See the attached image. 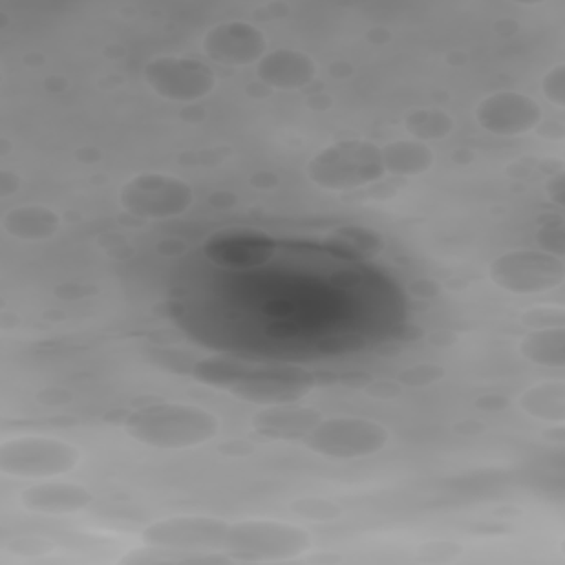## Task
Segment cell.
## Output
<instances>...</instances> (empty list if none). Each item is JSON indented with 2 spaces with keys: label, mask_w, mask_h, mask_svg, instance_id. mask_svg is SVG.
<instances>
[{
  "label": "cell",
  "mask_w": 565,
  "mask_h": 565,
  "mask_svg": "<svg viewBox=\"0 0 565 565\" xmlns=\"http://www.w3.org/2000/svg\"><path fill=\"white\" fill-rule=\"evenodd\" d=\"M311 547V536L291 523L247 519L227 525L221 552L236 561H287Z\"/></svg>",
  "instance_id": "3"
},
{
  "label": "cell",
  "mask_w": 565,
  "mask_h": 565,
  "mask_svg": "<svg viewBox=\"0 0 565 565\" xmlns=\"http://www.w3.org/2000/svg\"><path fill=\"white\" fill-rule=\"evenodd\" d=\"M201 46L212 62L223 66L258 64V60L267 53V40L263 31L241 20L214 24L203 35Z\"/></svg>",
  "instance_id": "12"
},
{
  "label": "cell",
  "mask_w": 565,
  "mask_h": 565,
  "mask_svg": "<svg viewBox=\"0 0 565 565\" xmlns=\"http://www.w3.org/2000/svg\"><path fill=\"white\" fill-rule=\"evenodd\" d=\"M316 62L307 53L294 49H278L265 53L256 64V77L263 84L285 90L307 86L316 77Z\"/></svg>",
  "instance_id": "14"
},
{
  "label": "cell",
  "mask_w": 565,
  "mask_h": 565,
  "mask_svg": "<svg viewBox=\"0 0 565 565\" xmlns=\"http://www.w3.org/2000/svg\"><path fill=\"white\" fill-rule=\"evenodd\" d=\"M320 419V415L311 408H300L291 404H278V406H265L258 411L252 419L254 428L271 435V437H305L313 424Z\"/></svg>",
  "instance_id": "16"
},
{
  "label": "cell",
  "mask_w": 565,
  "mask_h": 565,
  "mask_svg": "<svg viewBox=\"0 0 565 565\" xmlns=\"http://www.w3.org/2000/svg\"><path fill=\"white\" fill-rule=\"evenodd\" d=\"M119 203L128 214L139 218H172L181 216L194 203V190L177 177L143 172L121 185Z\"/></svg>",
  "instance_id": "6"
},
{
  "label": "cell",
  "mask_w": 565,
  "mask_h": 565,
  "mask_svg": "<svg viewBox=\"0 0 565 565\" xmlns=\"http://www.w3.org/2000/svg\"><path fill=\"white\" fill-rule=\"evenodd\" d=\"M2 230L20 241H44L60 230V216L46 205H18L2 216Z\"/></svg>",
  "instance_id": "17"
},
{
  "label": "cell",
  "mask_w": 565,
  "mask_h": 565,
  "mask_svg": "<svg viewBox=\"0 0 565 565\" xmlns=\"http://www.w3.org/2000/svg\"><path fill=\"white\" fill-rule=\"evenodd\" d=\"M227 521L214 516H170L150 523L141 541L150 550H168V552H205L221 550L227 532Z\"/></svg>",
  "instance_id": "10"
},
{
  "label": "cell",
  "mask_w": 565,
  "mask_h": 565,
  "mask_svg": "<svg viewBox=\"0 0 565 565\" xmlns=\"http://www.w3.org/2000/svg\"><path fill=\"white\" fill-rule=\"evenodd\" d=\"M384 174L380 148L364 139H344L324 146L307 163V177L322 190L347 192L377 181Z\"/></svg>",
  "instance_id": "2"
},
{
  "label": "cell",
  "mask_w": 565,
  "mask_h": 565,
  "mask_svg": "<svg viewBox=\"0 0 565 565\" xmlns=\"http://www.w3.org/2000/svg\"><path fill=\"white\" fill-rule=\"evenodd\" d=\"M327 245L344 256H369L380 252L382 238L366 227H338L327 238Z\"/></svg>",
  "instance_id": "22"
},
{
  "label": "cell",
  "mask_w": 565,
  "mask_h": 565,
  "mask_svg": "<svg viewBox=\"0 0 565 565\" xmlns=\"http://www.w3.org/2000/svg\"><path fill=\"white\" fill-rule=\"evenodd\" d=\"M313 384L316 377L296 366L245 364L227 391L252 404L278 406L296 404L313 388Z\"/></svg>",
  "instance_id": "8"
},
{
  "label": "cell",
  "mask_w": 565,
  "mask_h": 565,
  "mask_svg": "<svg viewBox=\"0 0 565 565\" xmlns=\"http://www.w3.org/2000/svg\"><path fill=\"white\" fill-rule=\"evenodd\" d=\"M565 311L561 307H547V309H534L523 316V322L536 329H547V327H563Z\"/></svg>",
  "instance_id": "25"
},
{
  "label": "cell",
  "mask_w": 565,
  "mask_h": 565,
  "mask_svg": "<svg viewBox=\"0 0 565 565\" xmlns=\"http://www.w3.org/2000/svg\"><path fill=\"white\" fill-rule=\"evenodd\" d=\"M384 172L393 177H417L430 170L435 154L428 143L417 139H395L380 148Z\"/></svg>",
  "instance_id": "18"
},
{
  "label": "cell",
  "mask_w": 565,
  "mask_h": 565,
  "mask_svg": "<svg viewBox=\"0 0 565 565\" xmlns=\"http://www.w3.org/2000/svg\"><path fill=\"white\" fill-rule=\"evenodd\" d=\"M302 444L322 457L358 459L380 452L388 444V430L373 419L340 415L318 419Z\"/></svg>",
  "instance_id": "4"
},
{
  "label": "cell",
  "mask_w": 565,
  "mask_h": 565,
  "mask_svg": "<svg viewBox=\"0 0 565 565\" xmlns=\"http://www.w3.org/2000/svg\"><path fill=\"white\" fill-rule=\"evenodd\" d=\"M543 110L539 102L519 90H499L477 104V124L499 137H516L534 130L541 124Z\"/></svg>",
  "instance_id": "11"
},
{
  "label": "cell",
  "mask_w": 565,
  "mask_h": 565,
  "mask_svg": "<svg viewBox=\"0 0 565 565\" xmlns=\"http://www.w3.org/2000/svg\"><path fill=\"white\" fill-rule=\"evenodd\" d=\"M519 406L536 419L561 424L565 419V384L561 380L534 384L519 397Z\"/></svg>",
  "instance_id": "19"
},
{
  "label": "cell",
  "mask_w": 565,
  "mask_h": 565,
  "mask_svg": "<svg viewBox=\"0 0 565 565\" xmlns=\"http://www.w3.org/2000/svg\"><path fill=\"white\" fill-rule=\"evenodd\" d=\"M82 459L77 446L53 437H13L0 446V472L9 477H60Z\"/></svg>",
  "instance_id": "5"
},
{
  "label": "cell",
  "mask_w": 565,
  "mask_h": 565,
  "mask_svg": "<svg viewBox=\"0 0 565 565\" xmlns=\"http://www.w3.org/2000/svg\"><path fill=\"white\" fill-rule=\"evenodd\" d=\"M20 505L40 514H68L90 503V492L79 483L42 481L29 486L18 497Z\"/></svg>",
  "instance_id": "15"
},
{
  "label": "cell",
  "mask_w": 565,
  "mask_h": 565,
  "mask_svg": "<svg viewBox=\"0 0 565 565\" xmlns=\"http://www.w3.org/2000/svg\"><path fill=\"white\" fill-rule=\"evenodd\" d=\"M404 126L413 139L426 143L448 137L452 130V117L439 108H417L406 115Z\"/></svg>",
  "instance_id": "21"
},
{
  "label": "cell",
  "mask_w": 565,
  "mask_h": 565,
  "mask_svg": "<svg viewBox=\"0 0 565 565\" xmlns=\"http://www.w3.org/2000/svg\"><path fill=\"white\" fill-rule=\"evenodd\" d=\"M543 93L554 106H565V64H556L552 71L545 73Z\"/></svg>",
  "instance_id": "24"
},
{
  "label": "cell",
  "mask_w": 565,
  "mask_h": 565,
  "mask_svg": "<svg viewBox=\"0 0 565 565\" xmlns=\"http://www.w3.org/2000/svg\"><path fill=\"white\" fill-rule=\"evenodd\" d=\"M218 428L221 424L214 413L192 404H152L135 411L126 419L130 437L163 450L201 446L216 437Z\"/></svg>",
  "instance_id": "1"
},
{
  "label": "cell",
  "mask_w": 565,
  "mask_h": 565,
  "mask_svg": "<svg viewBox=\"0 0 565 565\" xmlns=\"http://www.w3.org/2000/svg\"><path fill=\"white\" fill-rule=\"evenodd\" d=\"M490 280L510 294H541L554 289L565 278L561 256L543 249H512L490 263Z\"/></svg>",
  "instance_id": "7"
},
{
  "label": "cell",
  "mask_w": 565,
  "mask_h": 565,
  "mask_svg": "<svg viewBox=\"0 0 565 565\" xmlns=\"http://www.w3.org/2000/svg\"><path fill=\"white\" fill-rule=\"evenodd\" d=\"M519 353L541 366H565V329L563 327H547L527 333L519 342Z\"/></svg>",
  "instance_id": "20"
},
{
  "label": "cell",
  "mask_w": 565,
  "mask_h": 565,
  "mask_svg": "<svg viewBox=\"0 0 565 565\" xmlns=\"http://www.w3.org/2000/svg\"><path fill=\"white\" fill-rule=\"evenodd\" d=\"M536 241H539V245L543 247V252L563 258V252H565V225H563V218H561V216L547 218V221L539 227Z\"/></svg>",
  "instance_id": "23"
},
{
  "label": "cell",
  "mask_w": 565,
  "mask_h": 565,
  "mask_svg": "<svg viewBox=\"0 0 565 565\" xmlns=\"http://www.w3.org/2000/svg\"><path fill=\"white\" fill-rule=\"evenodd\" d=\"M203 252L221 267H256L271 258L276 243L258 230L227 227L212 234L205 241Z\"/></svg>",
  "instance_id": "13"
},
{
  "label": "cell",
  "mask_w": 565,
  "mask_h": 565,
  "mask_svg": "<svg viewBox=\"0 0 565 565\" xmlns=\"http://www.w3.org/2000/svg\"><path fill=\"white\" fill-rule=\"evenodd\" d=\"M550 188H554V194H552V199L561 205L563 203V174H556V179H554V185L550 183Z\"/></svg>",
  "instance_id": "26"
},
{
  "label": "cell",
  "mask_w": 565,
  "mask_h": 565,
  "mask_svg": "<svg viewBox=\"0 0 565 565\" xmlns=\"http://www.w3.org/2000/svg\"><path fill=\"white\" fill-rule=\"evenodd\" d=\"M146 84L170 102H199L216 86L214 71L194 57L161 55L143 66Z\"/></svg>",
  "instance_id": "9"
}]
</instances>
